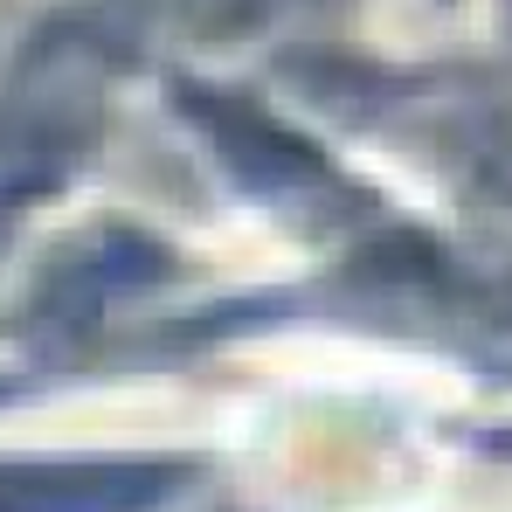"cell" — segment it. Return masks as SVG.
I'll use <instances>...</instances> for the list:
<instances>
[{
    "label": "cell",
    "instance_id": "cell-1",
    "mask_svg": "<svg viewBox=\"0 0 512 512\" xmlns=\"http://www.w3.org/2000/svg\"><path fill=\"white\" fill-rule=\"evenodd\" d=\"M173 464H0V512H146Z\"/></svg>",
    "mask_w": 512,
    "mask_h": 512
}]
</instances>
